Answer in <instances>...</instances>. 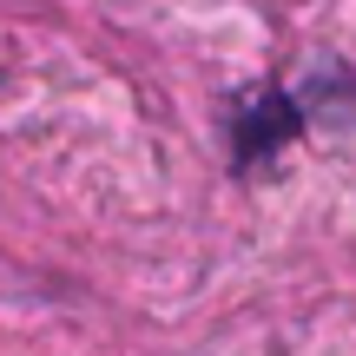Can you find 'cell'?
<instances>
[{"mask_svg":"<svg viewBox=\"0 0 356 356\" xmlns=\"http://www.w3.org/2000/svg\"><path fill=\"white\" fill-rule=\"evenodd\" d=\"M231 132H238V165H257L264 152H277L297 132V106L284 92H251L238 106V119H231Z\"/></svg>","mask_w":356,"mask_h":356,"instance_id":"obj_1","label":"cell"}]
</instances>
